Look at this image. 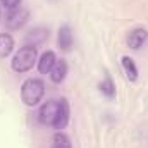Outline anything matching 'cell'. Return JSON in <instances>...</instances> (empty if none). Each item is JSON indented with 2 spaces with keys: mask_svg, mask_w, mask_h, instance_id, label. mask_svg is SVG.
Instances as JSON below:
<instances>
[{
  "mask_svg": "<svg viewBox=\"0 0 148 148\" xmlns=\"http://www.w3.org/2000/svg\"><path fill=\"white\" fill-rule=\"evenodd\" d=\"M38 121L55 129H64L69 122V103L66 98L48 100L38 110Z\"/></svg>",
  "mask_w": 148,
  "mask_h": 148,
  "instance_id": "cell-1",
  "label": "cell"
},
{
  "mask_svg": "<svg viewBox=\"0 0 148 148\" xmlns=\"http://www.w3.org/2000/svg\"><path fill=\"white\" fill-rule=\"evenodd\" d=\"M35 62H36V48L26 45V47L17 50V53L14 55L10 66H12V69L16 73L21 74V73H28L35 66Z\"/></svg>",
  "mask_w": 148,
  "mask_h": 148,
  "instance_id": "cell-3",
  "label": "cell"
},
{
  "mask_svg": "<svg viewBox=\"0 0 148 148\" xmlns=\"http://www.w3.org/2000/svg\"><path fill=\"white\" fill-rule=\"evenodd\" d=\"M48 74H50V79L53 83H57V84L62 83L66 79V76H67V62L64 59H57L55 64H53V67H52V71Z\"/></svg>",
  "mask_w": 148,
  "mask_h": 148,
  "instance_id": "cell-7",
  "label": "cell"
},
{
  "mask_svg": "<svg viewBox=\"0 0 148 148\" xmlns=\"http://www.w3.org/2000/svg\"><path fill=\"white\" fill-rule=\"evenodd\" d=\"M0 3L5 7V9H16V7H19V3H21V0H0Z\"/></svg>",
  "mask_w": 148,
  "mask_h": 148,
  "instance_id": "cell-14",
  "label": "cell"
},
{
  "mask_svg": "<svg viewBox=\"0 0 148 148\" xmlns=\"http://www.w3.org/2000/svg\"><path fill=\"white\" fill-rule=\"evenodd\" d=\"M100 91H102L107 98H114V97H115V86H114V83H112V79H110L109 74H107L105 79L100 83Z\"/></svg>",
  "mask_w": 148,
  "mask_h": 148,
  "instance_id": "cell-12",
  "label": "cell"
},
{
  "mask_svg": "<svg viewBox=\"0 0 148 148\" xmlns=\"http://www.w3.org/2000/svg\"><path fill=\"white\" fill-rule=\"evenodd\" d=\"M55 60H57V57H55L53 52H50V50L45 52V53L40 57V60H38V71H40L41 74H48L50 71H52Z\"/></svg>",
  "mask_w": 148,
  "mask_h": 148,
  "instance_id": "cell-9",
  "label": "cell"
},
{
  "mask_svg": "<svg viewBox=\"0 0 148 148\" xmlns=\"http://www.w3.org/2000/svg\"><path fill=\"white\" fill-rule=\"evenodd\" d=\"M57 41H59L60 50H64V52H69V50H71V47H73V33H71V28H69L67 24L59 29Z\"/></svg>",
  "mask_w": 148,
  "mask_h": 148,
  "instance_id": "cell-8",
  "label": "cell"
},
{
  "mask_svg": "<svg viewBox=\"0 0 148 148\" xmlns=\"http://www.w3.org/2000/svg\"><path fill=\"white\" fill-rule=\"evenodd\" d=\"M122 69H124V74L129 81H136L138 79V69H136V64L131 57L124 55L122 57Z\"/></svg>",
  "mask_w": 148,
  "mask_h": 148,
  "instance_id": "cell-11",
  "label": "cell"
},
{
  "mask_svg": "<svg viewBox=\"0 0 148 148\" xmlns=\"http://www.w3.org/2000/svg\"><path fill=\"white\" fill-rule=\"evenodd\" d=\"M14 50V38L9 33H0V59H5Z\"/></svg>",
  "mask_w": 148,
  "mask_h": 148,
  "instance_id": "cell-10",
  "label": "cell"
},
{
  "mask_svg": "<svg viewBox=\"0 0 148 148\" xmlns=\"http://www.w3.org/2000/svg\"><path fill=\"white\" fill-rule=\"evenodd\" d=\"M47 40H48V29L43 28V26H38V28H33L31 31L26 33L24 43H26L28 47H35V48H36L40 45H43Z\"/></svg>",
  "mask_w": 148,
  "mask_h": 148,
  "instance_id": "cell-5",
  "label": "cell"
},
{
  "mask_svg": "<svg viewBox=\"0 0 148 148\" xmlns=\"http://www.w3.org/2000/svg\"><path fill=\"white\" fill-rule=\"evenodd\" d=\"M148 38V31L143 28H136L133 29L129 35H127V45L133 48V50H140L143 47V43L147 41Z\"/></svg>",
  "mask_w": 148,
  "mask_h": 148,
  "instance_id": "cell-6",
  "label": "cell"
},
{
  "mask_svg": "<svg viewBox=\"0 0 148 148\" xmlns=\"http://www.w3.org/2000/svg\"><path fill=\"white\" fill-rule=\"evenodd\" d=\"M28 19H29V12L19 5V7L9 10V14L5 16V26L9 29H19L28 23Z\"/></svg>",
  "mask_w": 148,
  "mask_h": 148,
  "instance_id": "cell-4",
  "label": "cell"
},
{
  "mask_svg": "<svg viewBox=\"0 0 148 148\" xmlns=\"http://www.w3.org/2000/svg\"><path fill=\"white\" fill-rule=\"evenodd\" d=\"M52 148H71V141H69V138H67L64 133H57V134L53 136Z\"/></svg>",
  "mask_w": 148,
  "mask_h": 148,
  "instance_id": "cell-13",
  "label": "cell"
},
{
  "mask_svg": "<svg viewBox=\"0 0 148 148\" xmlns=\"http://www.w3.org/2000/svg\"><path fill=\"white\" fill-rule=\"evenodd\" d=\"M45 95V83L38 77H29L21 86V98L28 107H35L38 102H41Z\"/></svg>",
  "mask_w": 148,
  "mask_h": 148,
  "instance_id": "cell-2",
  "label": "cell"
}]
</instances>
